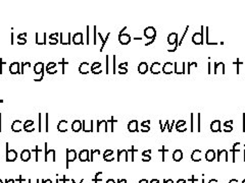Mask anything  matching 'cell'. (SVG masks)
Masks as SVG:
<instances>
[{
  "instance_id": "d6a6232c",
  "label": "cell",
  "mask_w": 245,
  "mask_h": 183,
  "mask_svg": "<svg viewBox=\"0 0 245 183\" xmlns=\"http://www.w3.org/2000/svg\"><path fill=\"white\" fill-rule=\"evenodd\" d=\"M112 154H113V152L112 151V149H108V151H105V153H104V159L107 161V160H108V157L112 156Z\"/></svg>"
},
{
  "instance_id": "e575fe53",
  "label": "cell",
  "mask_w": 245,
  "mask_h": 183,
  "mask_svg": "<svg viewBox=\"0 0 245 183\" xmlns=\"http://www.w3.org/2000/svg\"><path fill=\"white\" fill-rule=\"evenodd\" d=\"M228 124H229L228 121H227V122H225V126H228ZM232 130H233V127H232V126H229V128L227 127L224 131H226V132H228V131H229V132H230V131H232Z\"/></svg>"
},
{
  "instance_id": "44dd1931",
  "label": "cell",
  "mask_w": 245,
  "mask_h": 183,
  "mask_svg": "<svg viewBox=\"0 0 245 183\" xmlns=\"http://www.w3.org/2000/svg\"><path fill=\"white\" fill-rule=\"evenodd\" d=\"M138 71L141 74H145L148 71V64L146 62H141L138 66Z\"/></svg>"
},
{
  "instance_id": "ab89813d",
  "label": "cell",
  "mask_w": 245,
  "mask_h": 183,
  "mask_svg": "<svg viewBox=\"0 0 245 183\" xmlns=\"http://www.w3.org/2000/svg\"><path fill=\"white\" fill-rule=\"evenodd\" d=\"M61 63H63V73H64V71H66V70H64V64H68V62H66V61H64V59H63V62H61Z\"/></svg>"
},
{
  "instance_id": "484cf974",
  "label": "cell",
  "mask_w": 245,
  "mask_h": 183,
  "mask_svg": "<svg viewBox=\"0 0 245 183\" xmlns=\"http://www.w3.org/2000/svg\"><path fill=\"white\" fill-rule=\"evenodd\" d=\"M100 66H101V64H100L99 62H94L91 65V72L94 73V74L100 73V72H101V70H98V68H99Z\"/></svg>"
},
{
  "instance_id": "5bb4252c",
  "label": "cell",
  "mask_w": 245,
  "mask_h": 183,
  "mask_svg": "<svg viewBox=\"0 0 245 183\" xmlns=\"http://www.w3.org/2000/svg\"><path fill=\"white\" fill-rule=\"evenodd\" d=\"M210 130L213 131V132L221 131V121L220 120H213L210 124Z\"/></svg>"
},
{
  "instance_id": "9a60e30c",
  "label": "cell",
  "mask_w": 245,
  "mask_h": 183,
  "mask_svg": "<svg viewBox=\"0 0 245 183\" xmlns=\"http://www.w3.org/2000/svg\"><path fill=\"white\" fill-rule=\"evenodd\" d=\"M161 71H162V66L161 65V63L154 62L153 64H152V66H151V72L152 73L158 74V73H161Z\"/></svg>"
},
{
  "instance_id": "c3c4849f",
  "label": "cell",
  "mask_w": 245,
  "mask_h": 183,
  "mask_svg": "<svg viewBox=\"0 0 245 183\" xmlns=\"http://www.w3.org/2000/svg\"><path fill=\"white\" fill-rule=\"evenodd\" d=\"M242 183H245V181H243V182H242Z\"/></svg>"
},
{
  "instance_id": "277c9868",
  "label": "cell",
  "mask_w": 245,
  "mask_h": 183,
  "mask_svg": "<svg viewBox=\"0 0 245 183\" xmlns=\"http://www.w3.org/2000/svg\"><path fill=\"white\" fill-rule=\"evenodd\" d=\"M17 158V154L14 149H6V161L7 162H14Z\"/></svg>"
},
{
  "instance_id": "ba28073f",
  "label": "cell",
  "mask_w": 245,
  "mask_h": 183,
  "mask_svg": "<svg viewBox=\"0 0 245 183\" xmlns=\"http://www.w3.org/2000/svg\"><path fill=\"white\" fill-rule=\"evenodd\" d=\"M128 130L130 132H136V131L139 130L138 128V121L137 120H131L130 122L128 123Z\"/></svg>"
},
{
  "instance_id": "d6986e66",
  "label": "cell",
  "mask_w": 245,
  "mask_h": 183,
  "mask_svg": "<svg viewBox=\"0 0 245 183\" xmlns=\"http://www.w3.org/2000/svg\"><path fill=\"white\" fill-rule=\"evenodd\" d=\"M82 129V122L81 120H75L72 124V130L75 131V132H78Z\"/></svg>"
},
{
  "instance_id": "bcb514c9",
  "label": "cell",
  "mask_w": 245,
  "mask_h": 183,
  "mask_svg": "<svg viewBox=\"0 0 245 183\" xmlns=\"http://www.w3.org/2000/svg\"><path fill=\"white\" fill-rule=\"evenodd\" d=\"M140 183H147V182L145 181V180H142V181H141Z\"/></svg>"
},
{
  "instance_id": "4fadbf2b",
  "label": "cell",
  "mask_w": 245,
  "mask_h": 183,
  "mask_svg": "<svg viewBox=\"0 0 245 183\" xmlns=\"http://www.w3.org/2000/svg\"><path fill=\"white\" fill-rule=\"evenodd\" d=\"M43 68L44 65L42 62H38L34 65V72L36 74H41V78H43Z\"/></svg>"
},
{
  "instance_id": "ac0fdd59",
  "label": "cell",
  "mask_w": 245,
  "mask_h": 183,
  "mask_svg": "<svg viewBox=\"0 0 245 183\" xmlns=\"http://www.w3.org/2000/svg\"><path fill=\"white\" fill-rule=\"evenodd\" d=\"M79 159H80V161H83V162L88 161V159H89V151L88 149H83V151L80 152Z\"/></svg>"
},
{
  "instance_id": "f35d334b",
  "label": "cell",
  "mask_w": 245,
  "mask_h": 183,
  "mask_svg": "<svg viewBox=\"0 0 245 183\" xmlns=\"http://www.w3.org/2000/svg\"><path fill=\"white\" fill-rule=\"evenodd\" d=\"M198 131H200V114H198Z\"/></svg>"
},
{
  "instance_id": "7a4b0ae2",
  "label": "cell",
  "mask_w": 245,
  "mask_h": 183,
  "mask_svg": "<svg viewBox=\"0 0 245 183\" xmlns=\"http://www.w3.org/2000/svg\"><path fill=\"white\" fill-rule=\"evenodd\" d=\"M144 36L147 39H151V40H154L156 37V31L153 27H147L145 30H144Z\"/></svg>"
},
{
  "instance_id": "836d02e7",
  "label": "cell",
  "mask_w": 245,
  "mask_h": 183,
  "mask_svg": "<svg viewBox=\"0 0 245 183\" xmlns=\"http://www.w3.org/2000/svg\"><path fill=\"white\" fill-rule=\"evenodd\" d=\"M188 29H189V27H186V31H185V33H184V35L182 36V39L180 40V42L178 43V46H181L182 45V42H183V40H184V38H185V36H186V33L188 32Z\"/></svg>"
},
{
  "instance_id": "f6af8a7d",
  "label": "cell",
  "mask_w": 245,
  "mask_h": 183,
  "mask_svg": "<svg viewBox=\"0 0 245 183\" xmlns=\"http://www.w3.org/2000/svg\"><path fill=\"white\" fill-rule=\"evenodd\" d=\"M107 183H115V181H112V180H108Z\"/></svg>"
},
{
  "instance_id": "83f0119b",
  "label": "cell",
  "mask_w": 245,
  "mask_h": 183,
  "mask_svg": "<svg viewBox=\"0 0 245 183\" xmlns=\"http://www.w3.org/2000/svg\"><path fill=\"white\" fill-rule=\"evenodd\" d=\"M191 158H192L193 161H195V162L200 161V159H201V152L199 151V149H196V151H194L192 153Z\"/></svg>"
},
{
  "instance_id": "ee69618b",
  "label": "cell",
  "mask_w": 245,
  "mask_h": 183,
  "mask_svg": "<svg viewBox=\"0 0 245 183\" xmlns=\"http://www.w3.org/2000/svg\"><path fill=\"white\" fill-rule=\"evenodd\" d=\"M11 44H14V34H11Z\"/></svg>"
},
{
  "instance_id": "d4e9b609",
  "label": "cell",
  "mask_w": 245,
  "mask_h": 183,
  "mask_svg": "<svg viewBox=\"0 0 245 183\" xmlns=\"http://www.w3.org/2000/svg\"><path fill=\"white\" fill-rule=\"evenodd\" d=\"M219 68H221V71H222V73H225V65H224V63L223 62H216L215 63V72L216 74L219 72Z\"/></svg>"
},
{
  "instance_id": "4316f807",
  "label": "cell",
  "mask_w": 245,
  "mask_h": 183,
  "mask_svg": "<svg viewBox=\"0 0 245 183\" xmlns=\"http://www.w3.org/2000/svg\"><path fill=\"white\" fill-rule=\"evenodd\" d=\"M205 158L207 161H213V159L216 158V153H215V151H213V149H208L207 152H206V154H205Z\"/></svg>"
},
{
  "instance_id": "1f68e13d",
  "label": "cell",
  "mask_w": 245,
  "mask_h": 183,
  "mask_svg": "<svg viewBox=\"0 0 245 183\" xmlns=\"http://www.w3.org/2000/svg\"><path fill=\"white\" fill-rule=\"evenodd\" d=\"M149 122H150V121L149 120H147V121H143L142 123H141V131H142V132H147V131H149L150 130V127H149L148 125L146 126V124H149Z\"/></svg>"
},
{
  "instance_id": "7402d4cb",
  "label": "cell",
  "mask_w": 245,
  "mask_h": 183,
  "mask_svg": "<svg viewBox=\"0 0 245 183\" xmlns=\"http://www.w3.org/2000/svg\"><path fill=\"white\" fill-rule=\"evenodd\" d=\"M56 66V63L55 62H50L47 64V66H46V71H47L48 74H54L56 73V70L55 69H53L54 67Z\"/></svg>"
},
{
  "instance_id": "2e32d148",
  "label": "cell",
  "mask_w": 245,
  "mask_h": 183,
  "mask_svg": "<svg viewBox=\"0 0 245 183\" xmlns=\"http://www.w3.org/2000/svg\"><path fill=\"white\" fill-rule=\"evenodd\" d=\"M162 71L166 74H171L174 72V68H173V63L171 62H167L162 66Z\"/></svg>"
},
{
  "instance_id": "d590c367",
  "label": "cell",
  "mask_w": 245,
  "mask_h": 183,
  "mask_svg": "<svg viewBox=\"0 0 245 183\" xmlns=\"http://www.w3.org/2000/svg\"><path fill=\"white\" fill-rule=\"evenodd\" d=\"M87 44H90V37H89V27H87Z\"/></svg>"
},
{
  "instance_id": "cb8c5ba5",
  "label": "cell",
  "mask_w": 245,
  "mask_h": 183,
  "mask_svg": "<svg viewBox=\"0 0 245 183\" xmlns=\"http://www.w3.org/2000/svg\"><path fill=\"white\" fill-rule=\"evenodd\" d=\"M20 158H22L23 161L27 162L28 160L31 158V152L29 149H24V151L22 152V154H20Z\"/></svg>"
},
{
  "instance_id": "e0dca14e",
  "label": "cell",
  "mask_w": 245,
  "mask_h": 183,
  "mask_svg": "<svg viewBox=\"0 0 245 183\" xmlns=\"http://www.w3.org/2000/svg\"><path fill=\"white\" fill-rule=\"evenodd\" d=\"M101 130L105 131V132L107 131V121L101 120L97 123V131L99 132V131H101Z\"/></svg>"
},
{
  "instance_id": "9c48e42d",
  "label": "cell",
  "mask_w": 245,
  "mask_h": 183,
  "mask_svg": "<svg viewBox=\"0 0 245 183\" xmlns=\"http://www.w3.org/2000/svg\"><path fill=\"white\" fill-rule=\"evenodd\" d=\"M9 72L11 73V74H19V73H20V63L14 62V63L10 64V66H9Z\"/></svg>"
},
{
  "instance_id": "30bf717a",
  "label": "cell",
  "mask_w": 245,
  "mask_h": 183,
  "mask_svg": "<svg viewBox=\"0 0 245 183\" xmlns=\"http://www.w3.org/2000/svg\"><path fill=\"white\" fill-rule=\"evenodd\" d=\"M24 129L25 131H27V132H32V131H34V121L33 120H27L26 122L24 123Z\"/></svg>"
},
{
  "instance_id": "5b68a950",
  "label": "cell",
  "mask_w": 245,
  "mask_h": 183,
  "mask_svg": "<svg viewBox=\"0 0 245 183\" xmlns=\"http://www.w3.org/2000/svg\"><path fill=\"white\" fill-rule=\"evenodd\" d=\"M90 71H91V66L89 65V63L83 62L79 66V72L81 74H87L89 73Z\"/></svg>"
},
{
  "instance_id": "b9f144b4",
  "label": "cell",
  "mask_w": 245,
  "mask_h": 183,
  "mask_svg": "<svg viewBox=\"0 0 245 183\" xmlns=\"http://www.w3.org/2000/svg\"><path fill=\"white\" fill-rule=\"evenodd\" d=\"M191 131H193V114H191Z\"/></svg>"
},
{
  "instance_id": "6da1fadb",
  "label": "cell",
  "mask_w": 245,
  "mask_h": 183,
  "mask_svg": "<svg viewBox=\"0 0 245 183\" xmlns=\"http://www.w3.org/2000/svg\"><path fill=\"white\" fill-rule=\"evenodd\" d=\"M192 41L196 45H202L203 44V27H201L200 33H195V34L193 35Z\"/></svg>"
},
{
  "instance_id": "52a82bcc",
  "label": "cell",
  "mask_w": 245,
  "mask_h": 183,
  "mask_svg": "<svg viewBox=\"0 0 245 183\" xmlns=\"http://www.w3.org/2000/svg\"><path fill=\"white\" fill-rule=\"evenodd\" d=\"M72 41L75 45H80V44H84L83 42V34L82 33H76L74 37L72 38Z\"/></svg>"
},
{
  "instance_id": "ffe728a7",
  "label": "cell",
  "mask_w": 245,
  "mask_h": 183,
  "mask_svg": "<svg viewBox=\"0 0 245 183\" xmlns=\"http://www.w3.org/2000/svg\"><path fill=\"white\" fill-rule=\"evenodd\" d=\"M177 41H178V34H176V33H172V34L167 36V42H169L170 45L176 44Z\"/></svg>"
},
{
  "instance_id": "603a6c76",
  "label": "cell",
  "mask_w": 245,
  "mask_h": 183,
  "mask_svg": "<svg viewBox=\"0 0 245 183\" xmlns=\"http://www.w3.org/2000/svg\"><path fill=\"white\" fill-rule=\"evenodd\" d=\"M183 158V153L181 149H176V151L174 152V154H173V159L175 160V161L179 162L181 161Z\"/></svg>"
},
{
  "instance_id": "7dc6e473",
  "label": "cell",
  "mask_w": 245,
  "mask_h": 183,
  "mask_svg": "<svg viewBox=\"0 0 245 183\" xmlns=\"http://www.w3.org/2000/svg\"><path fill=\"white\" fill-rule=\"evenodd\" d=\"M0 183H2V181H1V180H0Z\"/></svg>"
},
{
  "instance_id": "74e56055",
  "label": "cell",
  "mask_w": 245,
  "mask_h": 183,
  "mask_svg": "<svg viewBox=\"0 0 245 183\" xmlns=\"http://www.w3.org/2000/svg\"><path fill=\"white\" fill-rule=\"evenodd\" d=\"M46 131H48V114H46Z\"/></svg>"
},
{
  "instance_id": "60d3db41",
  "label": "cell",
  "mask_w": 245,
  "mask_h": 183,
  "mask_svg": "<svg viewBox=\"0 0 245 183\" xmlns=\"http://www.w3.org/2000/svg\"><path fill=\"white\" fill-rule=\"evenodd\" d=\"M39 131L41 132V114H39Z\"/></svg>"
},
{
  "instance_id": "8d00e7d4",
  "label": "cell",
  "mask_w": 245,
  "mask_h": 183,
  "mask_svg": "<svg viewBox=\"0 0 245 183\" xmlns=\"http://www.w3.org/2000/svg\"><path fill=\"white\" fill-rule=\"evenodd\" d=\"M115 72V55L113 56V73Z\"/></svg>"
},
{
  "instance_id": "3957f363",
  "label": "cell",
  "mask_w": 245,
  "mask_h": 183,
  "mask_svg": "<svg viewBox=\"0 0 245 183\" xmlns=\"http://www.w3.org/2000/svg\"><path fill=\"white\" fill-rule=\"evenodd\" d=\"M118 41L122 45H128L131 41V36L128 34H124V33H120L118 35Z\"/></svg>"
},
{
  "instance_id": "f546056e",
  "label": "cell",
  "mask_w": 245,
  "mask_h": 183,
  "mask_svg": "<svg viewBox=\"0 0 245 183\" xmlns=\"http://www.w3.org/2000/svg\"><path fill=\"white\" fill-rule=\"evenodd\" d=\"M57 37H58V34H56V33H54V34L49 36V44H52V45H54V44H57L58 43Z\"/></svg>"
},
{
  "instance_id": "f1b7e54d",
  "label": "cell",
  "mask_w": 245,
  "mask_h": 183,
  "mask_svg": "<svg viewBox=\"0 0 245 183\" xmlns=\"http://www.w3.org/2000/svg\"><path fill=\"white\" fill-rule=\"evenodd\" d=\"M26 37H27V34L26 33H23V34H20L17 36V44L20 45H24V44L27 43V40H26Z\"/></svg>"
},
{
  "instance_id": "7c38bea8",
  "label": "cell",
  "mask_w": 245,
  "mask_h": 183,
  "mask_svg": "<svg viewBox=\"0 0 245 183\" xmlns=\"http://www.w3.org/2000/svg\"><path fill=\"white\" fill-rule=\"evenodd\" d=\"M57 129L60 132H66L68 131V121L66 120H60L57 124Z\"/></svg>"
},
{
  "instance_id": "7bdbcfd3",
  "label": "cell",
  "mask_w": 245,
  "mask_h": 183,
  "mask_svg": "<svg viewBox=\"0 0 245 183\" xmlns=\"http://www.w3.org/2000/svg\"><path fill=\"white\" fill-rule=\"evenodd\" d=\"M0 131H1V113H0Z\"/></svg>"
},
{
  "instance_id": "8fae6325",
  "label": "cell",
  "mask_w": 245,
  "mask_h": 183,
  "mask_svg": "<svg viewBox=\"0 0 245 183\" xmlns=\"http://www.w3.org/2000/svg\"><path fill=\"white\" fill-rule=\"evenodd\" d=\"M76 158H77V154L76 152H75V149H68V151H66V162H68V163L75 161Z\"/></svg>"
},
{
  "instance_id": "8992f818",
  "label": "cell",
  "mask_w": 245,
  "mask_h": 183,
  "mask_svg": "<svg viewBox=\"0 0 245 183\" xmlns=\"http://www.w3.org/2000/svg\"><path fill=\"white\" fill-rule=\"evenodd\" d=\"M11 129L14 132H20V131H22V129H24V124L20 120H15L11 125Z\"/></svg>"
},
{
  "instance_id": "4dcf8cb0",
  "label": "cell",
  "mask_w": 245,
  "mask_h": 183,
  "mask_svg": "<svg viewBox=\"0 0 245 183\" xmlns=\"http://www.w3.org/2000/svg\"><path fill=\"white\" fill-rule=\"evenodd\" d=\"M185 123L186 122H185L184 120H180L179 122L177 123V126H176L177 130L180 131V132H184V131H186V128L183 127V125H185Z\"/></svg>"
}]
</instances>
